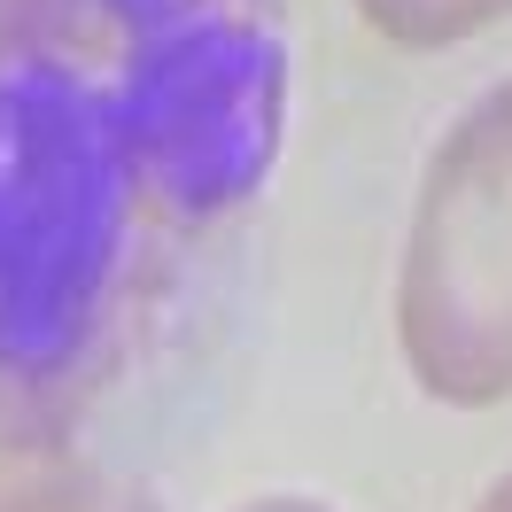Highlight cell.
Returning <instances> with one entry per match:
<instances>
[{
    "label": "cell",
    "mask_w": 512,
    "mask_h": 512,
    "mask_svg": "<svg viewBox=\"0 0 512 512\" xmlns=\"http://www.w3.org/2000/svg\"><path fill=\"white\" fill-rule=\"evenodd\" d=\"M396 334L427 396H512V78L443 132L427 156L396 280Z\"/></svg>",
    "instance_id": "obj_2"
},
{
    "label": "cell",
    "mask_w": 512,
    "mask_h": 512,
    "mask_svg": "<svg viewBox=\"0 0 512 512\" xmlns=\"http://www.w3.org/2000/svg\"><path fill=\"white\" fill-rule=\"evenodd\" d=\"M450 16H458V32H481V24L512 16V0H450Z\"/></svg>",
    "instance_id": "obj_4"
},
{
    "label": "cell",
    "mask_w": 512,
    "mask_h": 512,
    "mask_svg": "<svg viewBox=\"0 0 512 512\" xmlns=\"http://www.w3.org/2000/svg\"><path fill=\"white\" fill-rule=\"evenodd\" d=\"M0 512H163L148 481L86 458L63 435H0Z\"/></svg>",
    "instance_id": "obj_3"
},
{
    "label": "cell",
    "mask_w": 512,
    "mask_h": 512,
    "mask_svg": "<svg viewBox=\"0 0 512 512\" xmlns=\"http://www.w3.org/2000/svg\"><path fill=\"white\" fill-rule=\"evenodd\" d=\"M233 512H334V505H319V497H249Z\"/></svg>",
    "instance_id": "obj_5"
},
{
    "label": "cell",
    "mask_w": 512,
    "mask_h": 512,
    "mask_svg": "<svg viewBox=\"0 0 512 512\" xmlns=\"http://www.w3.org/2000/svg\"><path fill=\"white\" fill-rule=\"evenodd\" d=\"M280 125V0H0V435L148 357Z\"/></svg>",
    "instance_id": "obj_1"
},
{
    "label": "cell",
    "mask_w": 512,
    "mask_h": 512,
    "mask_svg": "<svg viewBox=\"0 0 512 512\" xmlns=\"http://www.w3.org/2000/svg\"><path fill=\"white\" fill-rule=\"evenodd\" d=\"M474 512H512V474H505V481H489V497H481Z\"/></svg>",
    "instance_id": "obj_6"
}]
</instances>
